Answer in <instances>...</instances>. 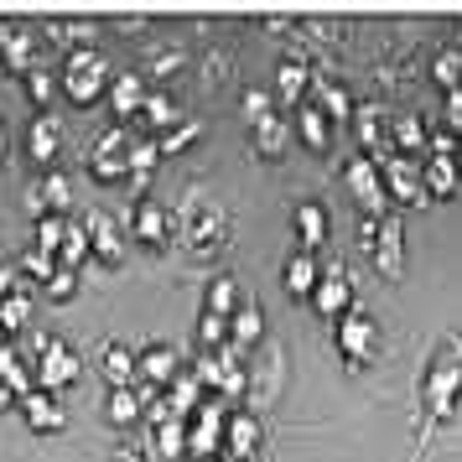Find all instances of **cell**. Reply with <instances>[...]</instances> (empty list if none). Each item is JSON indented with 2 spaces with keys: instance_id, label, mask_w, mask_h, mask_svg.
I'll return each mask as SVG.
<instances>
[{
  "instance_id": "cell-14",
  "label": "cell",
  "mask_w": 462,
  "mask_h": 462,
  "mask_svg": "<svg viewBox=\"0 0 462 462\" xmlns=\"http://www.w3.org/2000/svg\"><path fill=\"white\" fill-rule=\"evenodd\" d=\"M151 400H162V390H146V384H120V390H109V395H105V420H109V426H135V420H146Z\"/></svg>"
},
{
  "instance_id": "cell-52",
  "label": "cell",
  "mask_w": 462,
  "mask_h": 462,
  "mask_svg": "<svg viewBox=\"0 0 462 462\" xmlns=\"http://www.w3.org/2000/svg\"><path fill=\"white\" fill-rule=\"evenodd\" d=\"M457 146H462V135H457Z\"/></svg>"
},
{
  "instance_id": "cell-16",
  "label": "cell",
  "mask_w": 462,
  "mask_h": 462,
  "mask_svg": "<svg viewBox=\"0 0 462 462\" xmlns=\"http://www.w3.org/2000/svg\"><path fill=\"white\" fill-rule=\"evenodd\" d=\"M312 307L322 317L354 312V281H348V271H343V265H328V271H322V281H317V291H312Z\"/></svg>"
},
{
  "instance_id": "cell-9",
  "label": "cell",
  "mask_w": 462,
  "mask_h": 462,
  "mask_svg": "<svg viewBox=\"0 0 462 462\" xmlns=\"http://www.w3.org/2000/svg\"><path fill=\"white\" fill-rule=\"evenodd\" d=\"M37 52H42V32L37 26H11L0 22V68L11 73V79H26L37 63Z\"/></svg>"
},
{
  "instance_id": "cell-36",
  "label": "cell",
  "mask_w": 462,
  "mask_h": 462,
  "mask_svg": "<svg viewBox=\"0 0 462 462\" xmlns=\"http://www.w3.org/2000/svg\"><path fill=\"white\" fill-rule=\"evenodd\" d=\"M135 120H141V125H146V135L156 141V135H167V130L177 125V105H171L167 94H151V99H146V109H141Z\"/></svg>"
},
{
  "instance_id": "cell-32",
  "label": "cell",
  "mask_w": 462,
  "mask_h": 462,
  "mask_svg": "<svg viewBox=\"0 0 462 462\" xmlns=\"http://www.w3.org/2000/svg\"><path fill=\"white\" fill-rule=\"evenodd\" d=\"M99 369H105V384H109V390H120V384H135V354H130L125 343H105V358H99Z\"/></svg>"
},
{
  "instance_id": "cell-30",
  "label": "cell",
  "mask_w": 462,
  "mask_h": 462,
  "mask_svg": "<svg viewBox=\"0 0 462 462\" xmlns=\"http://www.w3.org/2000/svg\"><path fill=\"white\" fill-rule=\"evenodd\" d=\"M307 84H312V63H307V58H286L281 73H275V94H281L286 105H301V99H307Z\"/></svg>"
},
{
  "instance_id": "cell-23",
  "label": "cell",
  "mask_w": 462,
  "mask_h": 462,
  "mask_svg": "<svg viewBox=\"0 0 462 462\" xmlns=\"http://www.w3.org/2000/svg\"><path fill=\"white\" fill-rule=\"evenodd\" d=\"M296 239H301V254H317L328 245V208L322 203H296Z\"/></svg>"
},
{
  "instance_id": "cell-17",
  "label": "cell",
  "mask_w": 462,
  "mask_h": 462,
  "mask_svg": "<svg viewBox=\"0 0 462 462\" xmlns=\"http://www.w3.org/2000/svg\"><path fill=\"white\" fill-rule=\"evenodd\" d=\"M307 105H317L322 115H328V125H348L354 120V99H348V88L337 84V79H328V73H317L312 68V84H307Z\"/></svg>"
},
{
  "instance_id": "cell-43",
  "label": "cell",
  "mask_w": 462,
  "mask_h": 462,
  "mask_svg": "<svg viewBox=\"0 0 462 462\" xmlns=\"http://www.w3.org/2000/svg\"><path fill=\"white\" fill-rule=\"evenodd\" d=\"M22 271H26V275H37V281L47 286V281L58 275V260H52V254H42L37 245H26V250H22Z\"/></svg>"
},
{
  "instance_id": "cell-53",
  "label": "cell",
  "mask_w": 462,
  "mask_h": 462,
  "mask_svg": "<svg viewBox=\"0 0 462 462\" xmlns=\"http://www.w3.org/2000/svg\"><path fill=\"white\" fill-rule=\"evenodd\" d=\"M0 337H5V333H0Z\"/></svg>"
},
{
  "instance_id": "cell-4",
  "label": "cell",
  "mask_w": 462,
  "mask_h": 462,
  "mask_svg": "<svg viewBox=\"0 0 462 462\" xmlns=\"http://www.w3.org/2000/svg\"><path fill=\"white\" fill-rule=\"evenodd\" d=\"M224 426H229V400H203L188 420V457L192 462H218L224 452Z\"/></svg>"
},
{
  "instance_id": "cell-38",
  "label": "cell",
  "mask_w": 462,
  "mask_h": 462,
  "mask_svg": "<svg viewBox=\"0 0 462 462\" xmlns=\"http://www.w3.org/2000/svg\"><path fill=\"white\" fill-rule=\"evenodd\" d=\"M84 260H88V234H84V224H79V218H68L63 245H58V265H63V271H79Z\"/></svg>"
},
{
  "instance_id": "cell-22",
  "label": "cell",
  "mask_w": 462,
  "mask_h": 462,
  "mask_svg": "<svg viewBox=\"0 0 462 462\" xmlns=\"http://www.w3.org/2000/svg\"><path fill=\"white\" fill-rule=\"evenodd\" d=\"M296 141L312 151V156H322V151L333 146V125H328V115H322L317 105H307V99L296 105Z\"/></svg>"
},
{
  "instance_id": "cell-24",
  "label": "cell",
  "mask_w": 462,
  "mask_h": 462,
  "mask_svg": "<svg viewBox=\"0 0 462 462\" xmlns=\"http://www.w3.org/2000/svg\"><path fill=\"white\" fill-rule=\"evenodd\" d=\"M260 333H265L260 307H254V301H239V312L229 317V348H234V354H250L254 343H260Z\"/></svg>"
},
{
  "instance_id": "cell-46",
  "label": "cell",
  "mask_w": 462,
  "mask_h": 462,
  "mask_svg": "<svg viewBox=\"0 0 462 462\" xmlns=\"http://www.w3.org/2000/svg\"><path fill=\"white\" fill-rule=\"evenodd\" d=\"M239 109H245V120H250V125H254V120H265V115H275V105H271V94H265V88H245V105H239Z\"/></svg>"
},
{
  "instance_id": "cell-39",
  "label": "cell",
  "mask_w": 462,
  "mask_h": 462,
  "mask_svg": "<svg viewBox=\"0 0 462 462\" xmlns=\"http://www.w3.org/2000/svg\"><path fill=\"white\" fill-rule=\"evenodd\" d=\"M26 322H32V296H26V286H16V291L0 301V333H22Z\"/></svg>"
},
{
  "instance_id": "cell-18",
  "label": "cell",
  "mask_w": 462,
  "mask_h": 462,
  "mask_svg": "<svg viewBox=\"0 0 462 462\" xmlns=\"http://www.w3.org/2000/svg\"><path fill=\"white\" fill-rule=\"evenodd\" d=\"M26 208L37 213V218H68V208H73V188H68V177H58V171L37 177V188L26 192Z\"/></svg>"
},
{
  "instance_id": "cell-20",
  "label": "cell",
  "mask_w": 462,
  "mask_h": 462,
  "mask_svg": "<svg viewBox=\"0 0 462 462\" xmlns=\"http://www.w3.org/2000/svg\"><path fill=\"white\" fill-rule=\"evenodd\" d=\"M146 99H151V88H146V73H115L109 79V109L120 115V120H135L141 109H146Z\"/></svg>"
},
{
  "instance_id": "cell-26",
  "label": "cell",
  "mask_w": 462,
  "mask_h": 462,
  "mask_svg": "<svg viewBox=\"0 0 462 462\" xmlns=\"http://www.w3.org/2000/svg\"><path fill=\"white\" fill-rule=\"evenodd\" d=\"M250 135H254V151H260V156H271V162H281V156H286V146H291V125H286L281 115L254 120Z\"/></svg>"
},
{
  "instance_id": "cell-42",
  "label": "cell",
  "mask_w": 462,
  "mask_h": 462,
  "mask_svg": "<svg viewBox=\"0 0 462 462\" xmlns=\"http://www.w3.org/2000/svg\"><path fill=\"white\" fill-rule=\"evenodd\" d=\"M437 84L452 94V88H462V52L457 47H441V58H437Z\"/></svg>"
},
{
  "instance_id": "cell-40",
  "label": "cell",
  "mask_w": 462,
  "mask_h": 462,
  "mask_svg": "<svg viewBox=\"0 0 462 462\" xmlns=\"http://www.w3.org/2000/svg\"><path fill=\"white\" fill-rule=\"evenodd\" d=\"M198 343H203V354H218V348H229V317L203 312V317H198Z\"/></svg>"
},
{
  "instance_id": "cell-45",
  "label": "cell",
  "mask_w": 462,
  "mask_h": 462,
  "mask_svg": "<svg viewBox=\"0 0 462 462\" xmlns=\"http://www.w3.org/2000/svg\"><path fill=\"white\" fill-rule=\"evenodd\" d=\"M47 296H52L58 307H63V301H73V296H79V271H63V265H58V275L47 281Z\"/></svg>"
},
{
  "instance_id": "cell-6",
  "label": "cell",
  "mask_w": 462,
  "mask_h": 462,
  "mask_svg": "<svg viewBox=\"0 0 462 462\" xmlns=\"http://www.w3.org/2000/svg\"><path fill=\"white\" fill-rule=\"evenodd\" d=\"M364 245H369V260H374L379 275H400V265H405V234H400L395 213L364 218Z\"/></svg>"
},
{
  "instance_id": "cell-3",
  "label": "cell",
  "mask_w": 462,
  "mask_h": 462,
  "mask_svg": "<svg viewBox=\"0 0 462 462\" xmlns=\"http://www.w3.org/2000/svg\"><path fill=\"white\" fill-rule=\"evenodd\" d=\"M109 58L99 52V47H79V52H68L63 68H58V84H63V94L73 99L79 109H88L99 94H109Z\"/></svg>"
},
{
  "instance_id": "cell-48",
  "label": "cell",
  "mask_w": 462,
  "mask_h": 462,
  "mask_svg": "<svg viewBox=\"0 0 462 462\" xmlns=\"http://www.w3.org/2000/svg\"><path fill=\"white\" fill-rule=\"evenodd\" d=\"M16 286H22V275H16V265H11V260L0 254V301H5V296L16 291Z\"/></svg>"
},
{
  "instance_id": "cell-47",
  "label": "cell",
  "mask_w": 462,
  "mask_h": 462,
  "mask_svg": "<svg viewBox=\"0 0 462 462\" xmlns=\"http://www.w3.org/2000/svg\"><path fill=\"white\" fill-rule=\"evenodd\" d=\"M182 63H188V58H182L177 47H156V58H151V73H156V79H167V73H177Z\"/></svg>"
},
{
  "instance_id": "cell-25",
  "label": "cell",
  "mask_w": 462,
  "mask_h": 462,
  "mask_svg": "<svg viewBox=\"0 0 462 462\" xmlns=\"http://www.w3.org/2000/svg\"><path fill=\"white\" fill-rule=\"evenodd\" d=\"M0 390H5V395H32V390H37L16 343H0Z\"/></svg>"
},
{
  "instance_id": "cell-5",
  "label": "cell",
  "mask_w": 462,
  "mask_h": 462,
  "mask_svg": "<svg viewBox=\"0 0 462 462\" xmlns=\"http://www.w3.org/2000/svg\"><path fill=\"white\" fill-rule=\"evenodd\" d=\"M337 348L348 358V369H364V364H374L379 358V322L364 307L337 317Z\"/></svg>"
},
{
  "instance_id": "cell-27",
  "label": "cell",
  "mask_w": 462,
  "mask_h": 462,
  "mask_svg": "<svg viewBox=\"0 0 462 462\" xmlns=\"http://www.w3.org/2000/svg\"><path fill=\"white\" fill-rule=\"evenodd\" d=\"M317 281H322V260H312V254H291L286 271H281V286L291 296H307V301H312Z\"/></svg>"
},
{
  "instance_id": "cell-51",
  "label": "cell",
  "mask_w": 462,
  "mask_h": 462,
  "mask_svg": "<svg viewBox=\"0 0 462 462\" xmlns=\"http://www.w3.org/2000/svg\"><path fill=\"white\" fill-rule=\"evenodd\" d=\"M5 156H11V130H5V120H0V167H5Z\"/></svg>"
},
{
  "instance_id": "cell-21",
  "label": "cell",
  "mask_w": 462,
  "mask_h": 462,
  "mask_svg": "<svg viewBox=\"0 0 462 462\" xmlns=\"http://www.w3.org/2000/svg\"><path fill=\"white\" fill-rule=\"evenodd\" d=\"M22 420L37 431V437H47V431H63V395H47V390L22 395Z\"/></svg>"
},
{
  "instance_id": "cell-15",
  "label": "cell",
  "mask_w": 462,
  "mask_h": 462,
  "mask_svg": "<svg viewBox=\"0 0 462 462\" xmlns=\"http://www.w3.org/2000/svg\"><path fill=\"white\" fill-rule=\"evenodd\" d=\"M79 224H84V234H88V254H99L105 265H120V260H125V239H120V224H115L109 213L94 208V213H84Z\"/></svg>"
},
{
  "instance_id": "cell-37",
  "label": "cell",
  "mask_w": 462,
  "mask_h": 462,
  "mask_svg": "<svg viewBox=\"0 0 462 462\" xmlns=\"http://www.w3.org/2000/svg\"><path fill=\"white\" fill-rule=\"evenodd\" d=\"M390 141H395V156H405V151H420L431 135L420 125V115H395L390 120Z\"/></svg>"
},
{
  "instance_id": "cell-2",
  "label": "cell",
  "mask_w": 462,
  "mask_h": 462,
  "mask_svg": "<svg viewBox=\"0 0 462 462\" xmlns=\"http://www.w3.org/2000/svg\"><path fill=\"white\" fill-rule=\"evenodd\" d=\"M171 218H177V234L188 239L192 254H218L224 245H229V218H224V208L208 203L203 192L182 198V208L171 213Z\"/></svg>"
},
{
  "instance_id": "cell-1",
  "label": "cell",
  "mask_w": 462,
  "mask_h": 462,
  "mask_svg": "<svg viewBox=\"0 0 462 462\" xmlns=\"http://www.w3.org/2000/svg\"><path fill=\"white\" fill-rule=\"evenodd\" d=\"M457 400H462V333H452V337H441V348L431 354V364H426L420 405H426L431 420H447L457 411Z\"/></svg>"
},
{
  "instance_id": "cell-7",
  "label": "cell",
  "mask_w": 462,
  "mask_h": 462,
  "mask_svg": "<svg viewBox=\"0 0 462 462\" xmlns=\"http://www.w3.org/2000/svg\"><path fill=\"white\" fill-rule=\"evenodd\" d=\"M88 171H94L99 188H105V182H125L130 177V130L125 125L105 130V135L88 146Z\"/></svg>"
},
{
  "instance_id": "cell-19",
  "label": "cell",
  "mask_w": 462,
  "mask_h": 462,
  "mask_svg": "<svg viewBox=\"0 0 462 462\" xmlns=\"http://www.w3.org/2000/svg\"><path fill=\"white\" fill-rule=\"evenodd\" d=\"M58 151H63V115H37V120L26 125V156H32L37 167H52Z\"/></svg>"
},
{
  "instance_id": "cell-29",
  "label": "cell",
  "mask_w": 462,
  "mask_h": 462,
  "mask_svg": "<svg viewBox=\"0 0 462 462\" xmlns=\"http://www.w3.org/2000/svg\"><path fill=\"white\" fill-rule=\"evenodd\" d=\"M99 32H105L99 22H47V26H42V37H52V42L63 47V52L94 47V42H99Z\"/></svg>"
},
{
  "instance_id": "cell-41",
  "label": "cell",
  "mask_w": 462,
  "mask_h": 462,
  "mask_svg": "<svg viewBox=\"0 0 462 462\" xmlns=\"http://www.w3.org/2000/svg\"><path fill=\"white\" fill-rule=\"evenodd\" d=\"M198 135H203V120H177V125H171L167 135H156V151H162V156H171V151L192 146Z\"/></svg>"
},
{
  "instance_id": "cell-31",
  "label": "cell",
  "mask_w": 462,
  "mask_h": 462,
  "mask_svg": "<svg viewBox=\"0 0 462 462\" xmlns=\"http://www.w3.org/2000/svg\"><path fill=\"white\" fill-rule=\"evenodd\" d=\"M420 188H426V198H452L457 192V162L452 156H431L420 167Z\"/></svg>"
},
{
  "instance_id": "cell-50",
  "label": "cell",
  "mask_w": 462,
  "mask_h": 462,
  "mask_svg": "<svg viewBox=\"0 0 462 462\" xmlns=\"http://www.w3.org/2000/svg\"><path fill=\"white\" fill-rule=\"evenodd\" d=\"M109 462H146V452H135V447H120V452H115Z\"/></svg>"
},
{
  "instance_id": "cell-8",
  "label": "cell",
  "mask_w": 462,
  "mask_h": 462,
  "mask_svg": "<svg viewBox=\"0 0 462 462\" xmlns=\"http://www.w3.org/2000/svg\"><path fill=\"white\" fill-rule=\"evenodd\" d=\"M79 374H84V358L73 354L68 343L47 337L42 354H37V390H47V395H63L68 384H79Z\"/></svg>"
},
{
  "instance_id": "cell-33",
  "label": "cell",
  "mask_w": 462,
  "mask_h": 462,
  "mask_svg": "<svg viewBox=\"0 0 462 462\" xmlns=\"http://www.w3.org/2000/svg\"><path fill=\"white\" fill-rule=\"evenodd\" d=\"M58 94H63V84H58V68H32V73H26V99L42 109V115H52Z\"/></svg>"
},
{
  "instance_id": "cell-13",
  "label": "cell",
  "mask_w": 462,
  "mask_h": 462,
  "mask_svg": "<svg viewBox=\"0 0 462 462\" xmlns=\"http://www.w3.org/2000/svg\"><path fill=\"white\" fill-rule=\"evenodd\" d=\"M130 234H135V245H146V250H167L171 239H177V218H171V208L141 198V203L130 208Z\"/></svg>"
},
{
  "instance_id": "cell-10",
  "label": "cell",
  "mask_w": 462,
  "mask_h": 462,
  "mask_svg": "<svg viewBox=\"0 0 462 462\" xmlns=\"http://www.w3.org/2000/svg\"><path fill=\"white\" fill-rule=\"evenodd\" d=\"M343 177H348V192L358 198L364 218H384V213H390V198H384V177H379V162H374V156H354V162L343 167Z\"/></svg>"
},
{
  "instance_id": "cell-35",
  "label": "cell",
  "mask_w": 462,
  "mask_h": 462,
  "mask_svg": "<svg viewBox=\"0 0 462 462\" xmlns=\"http://www.w3.org/2000/svg\"><path fill=\"white\" fill-rule=\"evenodd\" d=\"M203 312H213V317H234V312H239V281H234V275H213V281H208Z\"/></svg>"
},
{
  "instance_id": "cell-11",
  "label": "cell",
  "mask_w": 462,
  "mask_h": 462,
  "mask_svg": "<svg viewBox=\"0 0 462 462\" xmlns=\"http://www.w3.org/2000/svg\"><path fill=\"white\" fill-rule=\"evenodd\" d=\"M177 374H188L182 348H171V343H151V348L135 354V384H146V390H167Z\"/></svg>"
},
{
  "instance_id": "cell-12",
  "label": "cell",
  "mask_w": 462,
  "mask_h": 462,
  "mask_svg": "<svg viewBox=\"0 0 462 462\" xmlns=\"http://www.w3.org/2000/svg\"><path fill=\"white\" fill-rule=\"evenodd\" d=\"M379 177H384V198H390L395 208H416V203H426L420 167L411 162V156H384V162H379Z\"/></svg>"
},
{
  "instance_id": "cell-44",
  "label": "cell",
  "mask_w": 462,
  "mask_h": 462,
  "mask_svg": "<svg viewBox=\"0 0 462 462\" xmlns=\"http://www.w3.org/2000/svg\"><path fill=\"white\" fill-rule=\"evenodd\" d=\"M63 229H68V218H37V250L58 260V245H63Z\"/></svg>"
},
{
  "instance_id": "cell-49",
  "label": "cell",
  "mask_w": 462,
  "mask_h": 462,
  "mask_svg": "<svg viewBox=\"0 0 462 462\" xmlns=\"http://www.w3.org/2000/svg\"><path fill=\"white\" fill-rule=\"evenodd\" d=\"M447 125H452V135H462V88L447 94Z\"/></svg>"
},
{
  "instance_id": "cell-28",
  "label": "cell",
  "mask_w": 462,
  "mask_h": 462,
  "mask_svg": "<svg viewBox=\"0 0 462 462\" xmlns=\"http://www.w3.org/2000/svg\"><path fill=\"white\" fill-rule=\"evenodd\" d=\"M348 125H354L358 146L369 151V156L379 151V141H390V125H384V109L379 105H354V120H348Z\"/></svg>"
},
{
  "instance_id": "cell-34",
  "label": "cell",
  "mask_w": 462,
  "mask_h": 462,
  "mask_svg": "<svg viewBox=\"0 0 462 462\" xmlns=\"http://www.w3.org/2000/svg\"><path fill=\"white\" fill-rule=\"evenodd\" d=\"M156 457L162 462H182L188 457V420L167 416L162 426H156Z\"/></svg>"
}]
</instances>
